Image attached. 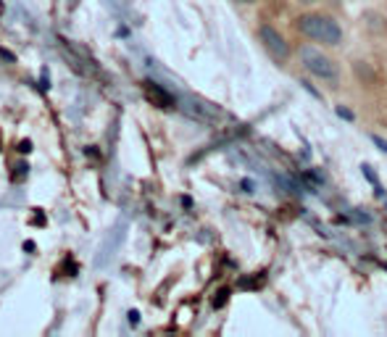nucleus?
<instances>
[{"label": "nucleus", "mask_w": 387, "mask_h": 337, "mask_svg": "<svg viewBox=\"0 0 387 337\" xmlns=\"http://www.w3.org/2000/svg\"><path fill=\"white\" fill-rule=\"evenodd\" d=\"M29 150H32V142H29V140H21V142H19V153H29Z\"/></svg>", "instance_id": "423d86ee"}, {"label": "nucleus", "mask_w": 387, "mask_h": 337, "mask_svg": "<svg viewBox=\"0 0 387 337\" xmlns=\"http://www.w3.org/2000/svg\"><path fill=\"white\" fill-rule=\"evenodd\" d=\"M145 98L150 100L153 105H161V108H166V105H172V95L166 93L164 87H158L155 82H145Z\"/></svg>", "instance_id": "39448f33"}, {"label": "nucleus", "mask_w": 387, "mask_h": 337, "mask_svg": "<svg viewBox=\"0 0 387 337\" xmlns=\"http://www.w3.org/2000/svg\"><path fill=\"white\" fill-rule=\"evenodd\" d=\"M187 113L190 116H195V119H200V121H216L222 113L216 111L214 105L211 103H203V100H187Z\"/></svg>", "instance_id": "20e7f679"}, {"label": "nucleus", "mask_w": 387, "mask_h": 337, "mask_svg": "<svg viewBox=\"0 0 387 337\" xmlns=\"http://www.w3.org/2000/svg\"><path fill=\"white\" fill-rule=\"evenodd\" d=\"M63 266H66V271H69V277H74V274H77V266H74V261H71V259H66V264H63Z\"/></svg>", "instance_id": "0eeeda50"}, {"label": "nucleus", "mask_w": 387, "mask_h": 337, "mask_svg": "<svg viewBox=\"0 0 387 337\" xmlns=\"http://www.w3.org/2000/svg\"><path fill=\"white\" fill-rule=\"evenodd\" d=\"M138 316H140L138 311H129V321H132V324H138Z\"/></svg>", "instance_id": "1a4fd4ad"}, {"label": "nucleus", "mask_w": 387, "mask_h": 337, "mask_svg": "<svg viewBox=\"0 0 387 337\" xmlns=\"http://www.w3.org/2000/svg\"><path fill=\"white\" fill-rule=\"evenodd\" d=\"M332 3H337V0H332Z\"/></svg>", "instance_id": "4468645a"}, {"label": "nucleus", "mask_w": 387, "mask_h": 337, "mask_svg": "<svg viewBox=\"0 0 387 337\" xmlns=\"http://www.w3.org/2000/svg\"><path fill=\"white\" fill-rule=\"evenodd\" d=\"M374 142H377V145L382 147V150H385V153H387V142H382V140H379V138H374Z\"/></svg>", "instance_id": "f8f14e48"}, {"label": "nucleus", "mask_w": 387, "mask_h": 337, "mask_svg": "<svg viewBox=\"0 0 387 337\" xmlns=\"http://www.w3.org/2000/svg\"><path fill=\"white\" fill-rule=\"evenodd\" d=\"M295 3H301V6H314V3H319V0H295Z\"/></svg>", "instance_id": "9d476101"}, {"label": "nucleus", "mask_w": 387, "mask_h": 337, "mask_svg": "<svg viewBox=\"0 0 387 337\" xmlns=\"http://www.w3.org/2000/svg\"><path fill=\"white\" fill-rule=\"evenodd\" d=\"M245 3H250V0H245Z\"/></svg>", "instance_id": "ddd939ff"}, {"label": "nucleus", "mask_w": 387, "mask_h": 337, "mask_svg": "<svg viewBox=\"0 0 387 337\" xmlns=\"http://www.w3.org/2000/svg\"><path fill=\"white\" fill-rule=\"evenodd\" d=\"M301 63H303V69L309 71L311 77L324 79V82H335V79L340 77V69H337L335 61L329 58L327 53L311 48V45L301 48Z\"/></svg>", "instance_id": "f03ea898"}, {"label": "nucleus", "mask_w": 387, "mask_h": 337, "mask_svg": "<svg viewBox=\"0 0 387 337\" xmlns=\"http://www.w3.org/2000/svg\"><path fill=\"white\" fill-rule=\"evenodd\" d=\"M35 224H45V217H43V214H35Z\"/></svg>", "instance_id": "9b49d317"}, {"label": "nucleus", "mask_w": 387, "mask_h": 337, "mask_svg": "<svg viewBox=\"0 0 387 337\" xmlns=\"http://www.w3.org/2000/svg\"><path fill=\"white\" fill-rule=\"evenodd\" d=\"M24 251H26V253H35V242L26 240V242H24Z\"/></svg>", "instance_id": "6e6552de"}, {"label": "nucleus", "mask_w": 387, "mask_h": 337, "mask_svg": "<svg viewBox=\"0 0 387 337\" xmlns=\"http://www.w3.org/2000/svg\"><path fill=\"white\" fill-rule=\"evenodd\" d=\"M258 40H261V45H264V51L272 56V61L284 63V61L290 58V45H287V40L277 32L274 26H269V24L261 26V29H258Z\"/></svg>", "instance_id": "7ed1b4c3"}, {"label": "nucleus", "mask_w": 387, "mask_h": 337, "mask_svg": "<svg viewBox=\"0 0 387 337\" xmlns=\"http://www.w3.org/2000/svg\"><path fill=\"white\" fill-rule=\"evenodd\" d=\"M295 29L303 37H309L314 43L327 45V48H335L343 40L340 24L332 16H324V14H303V16L295 19Z\"/></svg>", "instance_id": "f257e3e1"}]
</instances>
